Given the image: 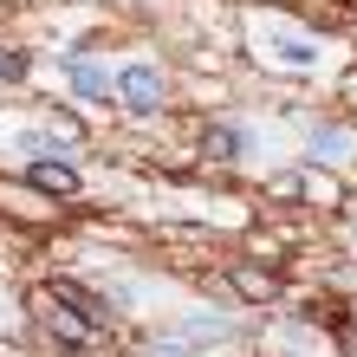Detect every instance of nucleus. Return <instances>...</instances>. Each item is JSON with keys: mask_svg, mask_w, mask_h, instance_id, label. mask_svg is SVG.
I'll list each match as a JSON object with an SVG mask.
<instances>
[{"mask_svg": "<svg viewBox=\"0 0 357 357\" xmlns=\"http://www.w3.org/2000/svg\"><path fill=\"white\" fill-rule=\"evenodd\" d=\"M351 150V137L344 130H331V123H319V130H312V156H325V162H338Z\"/></svg>", "mask_w": 357, "mask_h": 357, "instance_id": "obj_7", "label": "nucleus"}, {"mask_svg": "<svg viewBox=\"0 0 357 357\" xmlns=\"http://www.w3.org/2000/svg\"><path fill=\"white\" fill-rule=\"evenodd\" d=\"M66 72H72L78 98H111V78H104V66H91V59H66Z\"/></svg>", "mask_w": 357, "mask_h": 357, "instance_id": "obj_5", "label": "nucleus"}, {"mask_svg": "<svg viewBox=\"0 0 357 357\" xmlns=\"http://www.w3.org/2000/svg\"><path fill=\"white\" fill-rule=\"evenodd\" d=\"M26 78V52H0V85H20Z\"/></svg>", "mask_w": 357, "mask_h": 357, "instance_id": "obj_8", "label": "nucleus"}, {"mask_svg": "<svg viewBox=\"0 0 357 357\" xmlns=\"http://www.w3.org/2000/svg\"><path fill=\"white\" fill-rule=\"evenodd\" d=\"M280 52L292 59V66H312V59H319V52H312V46H305V39H292V33L280 39Z\"/></svg>", "mask_w": 357, "mask_h": 357, "instance_id": "obj_9", "label": "nucleus"}, {"mask_svg": "<svg viewBox=\"0 0 357 357\" xmlns=\"http://www.w3.org/2000/svg\"><path fill=\"white\" fill-rule=\"evenodd\" d=\"M202 156L234 162V156H241V130H234V123H208V130H202Z\"/></svg>", "mask_w": 357, "mask_h": 357, "instance_id": "obj_4", "label": "nucleus"}, {"mask_svg": "<svg viewBox=\"0 0 357 357\" xmlns=\"http://www.w3.org/2000/svg\"><path fill=\"white\" fill-rule=\"evenodd\" d=\"M234 292H241V299H273V292H280V280H273V273L241 266V273H234Z\"/></svg>", "mask_w": 357, "mask_h": 357, "instance_id": "obj_6", "label": "nucleus"}, {"mask_svg": "<svg viewBox=\"0 0 357 357\" xmlns=\"http://www.w3.org/2000/svg\"><path fill=\"white\" fill-rule=\"evenodd\" d=\"M26 182L39 188V195H78V169H72V162H46V156H33V162H26Z\"/></svg>", "mask_w": 357, "mask_h": 357, "instance_id": "obj_2", "label": "nucleus"}, {"mask_svg": "<svg viewBox=\"0 0 357 357\" xmlns=\"http://www.w3.org/2000/svg\"><path fill=\"white\" fill-rule=\"evenodd\" d=\"M52 299H59V305H72V312H78V319H85L91 331H98L104 319H111V305H104V299H98V292H85V286H78V280H52Z\"/></svg>", "mask_w": 357, "mask_h": 357, "instance_id": "obj_3", "label": "nucleus"}, {"mask_svg": "<svg viewBox=\"0 0 357 357\" xmlns=\"http://www.w3.org/2000/svg\"><path fill=\"white\" fill-rule=\"evenodd\" d=\"M111 91H117L123 104H130L137 117H150L156 104H162V78H156V66H130L123 78H111Z\"/></svg>", "mask_w": 357, "mask_h": 357, "instance_id": "obj_1", "label": "nucleus"}]
</instances>
